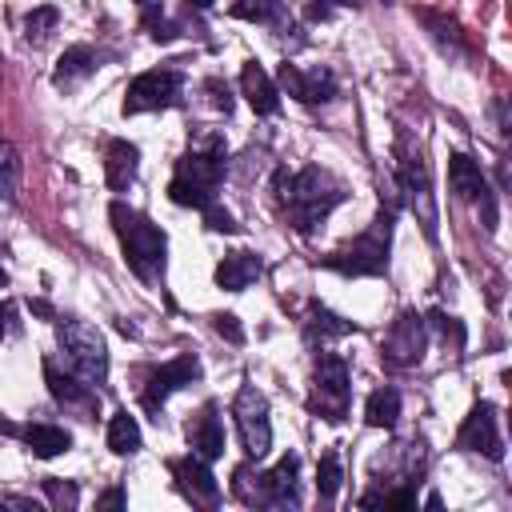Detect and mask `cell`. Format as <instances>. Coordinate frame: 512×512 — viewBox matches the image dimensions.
<instances>
[{
    "instance_id": "cell-1",
    "label": "cell",
    "mask_w": 512,
    "mask_h": 512,
    "mask_svg": "<svg viewBox=\"0 0 512 512\" xmlns=\"http://www.w3.org/2000/svg\"><path fill=\"white\" fill-rule=\"evenodd\" d=\"M224 168H228V144H224V136L212 132V128H200L192 136L188 152L176 160V172H172V184H168L172 204H184V208H208V204H216Z\"/></svg>"
},
{
    "instance_id": "cell-2",
    "label": "cell",
    "mask_w": 512,
    "mask_h": 512,
    "mask_svg": "<svg viewBox=\"0 0 512 512\" xmlns=\"http://www.w3.org/2000/svg\"><path fill=\"white\" fill-rule=\"evenodd\" d=\"M272 188H276V200H280L288 224H292L300 236H312V232L328 220V212L348 196L344 184H340L332 172H324V168H304V172H296V176L280 168L276 180H272Z\"/></svg>"
},
{
    "instance_id": "cell-3",
    "label": "cell",
    "mask_w": 512,
    "mask_h": 512,
    "mask_svg": "<svg viewBox=\"0 0 512 512\" xmlns=\"http://www.w3.org/2000/svg\"><path fill=\"white\" fill-rule=\"evenodd\" d=\"M108 216H112L116 236H120V244H124V260H128V268H132L140 280L156 284V280L164 276V252H168L164 232H160L144 212L128 208L124 200H116Z\"/></svg>"
},
{
    "instance_id": "cell-4",
    "label": "cell",
    "mask_w": 512,
    "mask_h": 512,
    "mask_svg": "<svg viewBox=\"0 0 512 512\" xmlns=\"http://www.w3.org/2000/svg\"><path fill=\"white\" fill-rule=\"evenodd\" d=\"M392 228H396V204L380 208V216L356 236L348 240L340 252L324 256L320 264L344 276H380L388 268V244H392Z\"/></svg>"
},
{
    "instance_id": "cell-5",
    "label": "cell",
    "mask_w": 512,
    "mask_h": 512,
    "mask_svg": "<svg viewBox=\"0 0 512 512\" xmlns=\"http://www.w3.org/2000/svg\"><path fill=\"white\" fill-rule=\"evenodd\" d=\"M60 348L72 364V372L84 380V384H104L108 380V344L104 336L84 324V320H60Z\"/></svg>"
},
{
    "instance_id": "cell-6",
    "label": "cell",
    "mask_w": 512,
    "mask_h": 512,
    "mask_svg": "<svg viewBox=\"0 0 512 512\" xmlns=\"http://www.w3.org/2000/svg\"><path fill=\"white\" fill-rule=\"evenodd\" d=\"M396 184H400V196L404 204L416 212L420 228L428 240H436V204H432V192H428V168H424V156L412 152L400 136V164H396Z\"/></svg>"
},
{
    "instance_id": "cell-7",
    "label": "cell",
    "mask_w": 512,
    "mask_h": 512,
    "mask_svg": "<svg viewBox=\"0 0 512 512\" xmlns=\"http://www.w3.org/2000/svg\"><path fill=\"white\" fill-rule=\"evenodd\" d=\"M236 428H240V444L252 460H264L272 448V420H268V400L256 392V384H240L236 392Z\"/></svg>"
},
{
    "instance_id": "cell-8",
    "label": "cell",
    "mask_w": 512,
    "mask_h": 512,
    "mask_svg": "<svg viewBox=\"0 0 512 512\" xmlns=\"http://www.w3.org/2000/svg\"><path fill=\"white\" fill-rule=\"evenodd\" d=\"M348 396H352V384H348V364L332 352L320 356L316 364V380H312V412H320L324 420H344L348 412Z\"/></svg>"
},
{
    "instance_id": "cell-9",
    "label": "cell",
    "mask_w": 512,
    "mask_h": 512,
    "mask_svg": "<svg viewBox=\"0 0 512 512\" xmlns=\"http://www.w3.org/2000/svg\"><path fill=\"white\" fill-rule=\"evenodd\" d=\"M180 96H184V76L172 68H152L128 84L124 112L136 116V112H152V108H172V104H180Z\"/></svg>"
},
{
    "instance_id": "cell-10",
    "label": "cell",
    "mask_w": 512,
    "mask_h": 512,
    "mask_svg": "<svg viewBox=\"0 0 512 512\" xmlns=\"http://www.w3.org/2000/svg\"><path fill=\"white\" fill-rule=\"evenodd\" d=\"M192 380H200V360H196L192 352H184V356H176V360H168V364L152 368V376H148V384H144V392H140L144 412H152V416L160 420L164 400H168L176 388L192 384Z\"/></svg>"
},
{
    "instance_id": "cell-11",
    "label": "cell",
    "mask_w": 512,
    "mask_h": 512,
    "mask_svg": "<svg viewBox=\"0 0 512 512\" xmlns=\"http://www.w3.org/2000/svg\"><path fill=\"white\" fill-rule=\"evenodd\" d=\"M296 472H300V460L288 452L280 456L276 468L260 472L256 476V492H248V504H268V508H296L300 504V492H296Z\"/></svg>"
},
{
    "instance_id": "cell-12",
    "label": "cell",
    "mask_w": 512,
    "mask_h": 512,
    "mask_svg": "<svg viewBox=\"0 0 512 512\" xmlns=\"http://www.w3.org/2000/svg\"><path fill=\"white\" fill-rule=\"evenodd\" d=\"M424 344H428V336H424V316L400 312V320L392 324V332H388V340H384V360H388L392 368L420 364Z\"/></svg>"
},
{
    "instance_id": "cell-13",
    "label": "cell",
    "mask_w": 512,
    "mask_h": 512,
    "mask_svg": "<svg viewBox=\"0 0 512 512\" xmlns=\"http://www.w3.org/2000/svg\"><path fill=\"white\" fill-rule=\"evenodd\" d=\"M456 444L468 448V452H484L488 460H504V440H500V432H496V408H492L488 400H480V404L468 412V420L460 424Z\"/></svg>"
},
{
    "instance_id": "cell-14",
    "label": "cell",
    "mask_w": 512,
    "mask_h": 512,
    "mask_svg": "<svg viewBox=\"0 0 512 512\" xmlns=\"http://www.w3.org/2000/svg\"><path fill=\"white\" fill-rule=\"evenodd\" d=\"M280 88L288 96H296L300 104H328L336 96V76L320 64L308 72H300L296 64H280Z\"/></svg>"
},
{
    "instance_id": "cell-15",
    "label": "cell",
    "mask_w": 512,
    "mask_h": 512,
    "mask_svg": "<svg viewBox=\"0 0 512 512\" xmlns=\"http://www.w3.org/2000/svg\"><path fill=\"white\" fill-rule=\"evenodd\" d=\"M172 468V476L180 480V492L192 500V504H220V484L212 480V472H208V460H200L196 452L192 456H184V460H172L168 464Z\"/></svg>"
},
{
    "instance_id": "cell-16",
    "label": "cell",
    "mask_w": 512,
    "mask_h": 512,
    "mask_svg": "<svg viewBox=\"0 0 512 512\" xmlns=\"http://www.w3.org/2000/svg\"><path fill=\"white\" fill-rule=\"evenodd\" d=\"M44 380H48V392L60 400V404H68V408H80V412H96V392H92V384H84L76 372L72 376H64L52 360H44Z\"/></svg>"
},
{
    "instance_id": "cell-17",
    "label": "cell",
    "mask_w": 512,
    "mask_h": 512,
    "mask_svg": "<svg viewBox=\"0 0 512 512\" xmlns=\"http://www.w3.org/2000/svg\"><path fill=\"white\" fill-rule=\"evenodd\" d=\"M260 272H264V260L256 252H228L216 264V284L228 292H244L252 280H260Z\"/></svg>"
},
{
    "instance_id": "cell-18",
    "label": "cell",
    "mask_w": 512,
    "mask_h": 512,
    "mask_svg": "<svg viewBox=\"0 0 512 512\" xmlns=\"http://www.w3.org/2000/svg\"><path fill=\"white\" fill-rule=\"evenodd\" d=\"M188 440H192V452L200 460H216L224 456V424L216 416V404H204V412L196 416V424L188 428Z\"/></svg>"
},
{
    "instance_id": "cell-19",
    "label": "cell",
    "mask_w": 512,
    "mask_h": 512,
    "mask_svg": "<svg viewBox=\"0 0 512 512\" xmlns=\"http://www.w3.org/2000/svg\"><path fill=\"white\" fill-rule=\"evenodd\" d=\"M240 88H244L248 104L256 108V116H272V112L280 108V92H276V84L268 80V72H264L256 60L244 64V72H240Z\"/></svg>"
},
{
    "instance_id": "cell-20",
    "label": "cell",
    "mask_w": 512,
    "mask_h": 512,
    "mask_svg": "<svg viewBox=\"0 0 512 512\" xmlns=\"http://www.w3.org/2000/svg\"><path fill=\"white\" fill-rule=\"evenodd\" d=\"M136 160H140L136 144H128V140H108V148H104V180H108L112 192H124V188L132 184Z\"/></svg>"
},
{
    "instance_id": "cell-21",
    "label": "cell",
    "mask_w": 512,
    "mask_h": 512,
    "mask_svg": "<svg viewBox=\"0 0 512 512\" xmlns=\"http://www.w3.org/2000/svg\"><path fill=\"white\" fill-rule=\"evenodd\" d=\"M448 184H452V192H456L460 200H480V196L492 192L488 180H484V172H480V164H476L472 156H464V152H456V156L448 160Z\"/></svg>"
},
{
    "instance_id": "cell-22",
    "label": "cell",
    "mask_w": 512,
    "mask_h": 512,
    "mask_svg": "<svg viewBox=\"0 0 512 512\" xmlns=\"http://www.w3.org/2000/svg\"><path fill=\"white\" fill-rule=\"evenodd\" d=\"M96 72V52L88 44H72L60 60H56V72H52V84L56 88H76L80 80H88Z\"/></svg>"
},
{
    "instance_id": "cell-23",
    "label": "cell",
    "mask_w": 512,
    "mask_h": 512,
    "mask_svg": "<svg viewBox=\"0 0 512 512\" xmlns=\"http://www.w3.org/2000/svg\"><path fill=\"white\" fill-rule=\"evenodd\" d=\"M20 436H24V444L32 448V456H40V460H52V456H60V452L72 448V436H68L64 428L48 424V420H36V424L20 428Z\"/></svg>"
},
{
    "instance_id": "cell-24",
    "label": "cell",
    "mask_w": 512,
    "mask_h": 512,
    "mask_svg": "<svg viewBox=\"0 0 512 512\" xmlns=\"http://www.w3.org/2000/svg\"><path fill=\"white\" fill-rule=\"evenodd\" d=\"M356 324L352 320H340L336 312H328V308H320V304H312V312H308V320H304V336H308V344H328V340H336V336H348Z\"/></svg>"
},
{
    "instance_id": "cell-25",
    "label": "cell",
    "mask_w": 512,
    "mask_h": 512,
    "mask_svg": "<svg viewBox=\"0 0 512 512\" xmlns=\"http://www.w3.org/2000/svg\"><path fill=\"white\" fill-rule=\"evenodd\" d=\"M108 448L116 456H132L140 448V424H136V416H128V408H120L108 420Z\"/></svg>"
},
{
    "instance_id": "cell-26",
    "label": "cell",
    "mask_w": 512,
    "mask_h": 512,
    "mask_svg": "<svg viewBox=\"0 0 512 512\" xmlns=\"http://www.w3.org/2000/svg\"><path fill=\"white\" fill-rule=\"evenodd\" d=\"M396 416H400V392L396 388H376L368 396V404H364V420L372 428H392Z\"/></svg>"
},
{
    "instance_id": "cell-27",
    "label": "cell",
    "mask_w": 512,
    "mask_h": 512,
    "mask_svg": "<svg viewBox=\"0 0 512 512\" xmlns=\"http://www.w3.org/2000/svg\"><path fill=\"white\" fill-rule=\"evenodd\" d=\"M340 480H344L340 456H336V448H328V452L320 456V464H316V492H320V500H336Z\"/></svg>"
},
{
    "instance_id": "cell-28",
    "label": "cell",
    "mask_w": 512,
    "mask_h": 512,
    "mask_svg": "<svg viewBox=\"0 0 512 512\" xmlns=\"http://www.w3.org/2000/svg\"><path fill=\"white\" fill-rule=\"evenodd\" d=\"M16 184H20V156H16V148L4 140L0 144V200H16Z\"/></svg>"
},
{
    "instance_id": "cell-29",
    "label": "cell",
    "mask_w": 512,
    "mask_h": 512,
    "mask_svg": "<svg viewBox=\"0 0 512 512\" xmlns=\"http://www.w3.org/2000/svg\"><path fill=\"white\" fill-rule=\"evenodd\" d=\"M56 20H60V12H56L52 4H44V8H32V12L24 16V36L40 44V40H48V32L56 28Z\"/></svg>"
},
{
    "instance_id": "cell-30",
    "label": "cell",
    "mask_w": 512,
    "mask_h": 512,
    "mask_svg": "<svg viewBox=\"0 0 512 512\" xmlns=\"http://www.w3.org/2000/svg\"><path fill=\"white\" fill-rule=\"evenodd\" d=\"M280 4L284 0H232V16L252 20V24H268L280 12Z\"/></svg>"
},
{
    "instance_id": "cell-31",
    "label": "cell",
    "mask_w": 512,
    "mask_h": 512,
    "mask_svg": "<svg viewBox=\"0 0 512 512\" xmlns=\"http://www.w3.org/2000/svg\"><path fill=\"white\" fill-rule=\"evenodd\" d=\"M428 320L440 328V336L452 344V352H460V348H464V324H460L456 316H444V312L436 308V312H428Z\"/></svg>"
},
{
    "instance_id": "cell-32",
    "label": "cell",
    "mask_w": 512,
    "mask_h": 512,
    "mask_svg": "<svg viewBox=\"0 0 512 512\" xmlns=\"http://www.w3.org/2000/svg\"><path fill=\"white\" fill-rule=\"evenodd\" d=\"M44 492H48V500H52L56 508H76V500H80V496H76V488H72V484H64V480H56V476H48V480H44Z\"/></svg>"
},
{
    "instance_id": "cell-33",
    "label": "cell",
    "mask_w": 512,
    "mask_h": 512,
    "mask_svg": "<svg viewBox=\"0 0 512 512\" xmlns=\"http://www.w3.org/2000/svg\"><path fill=\"white\" fill-rule=\"evenodd\" d=\"M352 4H360V0H300V12L308 20H328L332 8H352Z\"/></svg>"
},
{
    "instance_id": "cell-34",
    "label": "cell",
    "mask_w": 512,
    "mask_h": 512,
    "mask_svg": "<svg viewBox=\"0 0 512 512\" xmlns=\"http://www.w3.org/2000/svg\"><path fill=\"white\" fill-rule=\"evenodd\" d=\"M200 212H204V220H208L212 232H236V228H240L236 216H232L228 208H220V204H208V208H200Z\"/></svg>"
},
{
    "instance_id": "cell-35",
    "label": "cell",
    "mask_w": 512,
    "mask_h": 512,
    "mask_svg": "<svg viewBox=\"0 0 512 512\" xmlns=\"http://www.w3.org/2000/svg\"><path fill=\"white\" fill-rule=\"evenodd\" d=\"M216 332H220V336H228L232 344H240V340H244V328L236 324V316H232V312H220V316H216Z\"/></svg>"
},
{
    "instance_id": "cell-36",
    "label": "cell",
    "mask_w": 512,
    "mask_h": 512,
    "mask_svg": "<svg viewBox=\"0 0 512 512\" xmlns=\"http://www.w3.org/2000/svg\"><path fill=\"white\" fill-rule=\"evenodd\" d=\"M204 88H208V92H212V104H216V108H220V112H224V116H228V112H232V96H228V88H224V84H220V80H208V84H204Z\"/></svg>"
},
{
    "instance_id": "cell-37",
    "label": "cell",
    "mask_w": 512,
    "mask_h": 512,
    "mask_svg": "<svg viewBox=\"0 0 512 512\" xmlns=\"http://www.w3.org/2000/svg\"><path fill=\"white\" fill-rule=\"evenodd\" d=\"M100 504H104V508H120V504H124V492H120V488H112V492H108Z\"/></svg>"
},
{
    "instance_id": "cell-38",
    "label": "cell",
    "mask_w": 512,
    "mask_h": 512,
    "mask_svg": "<svg viewBox=\"0 0 512 512\" xmlns=\"http://www.w3.org/2000/svg\"><path fill=\"white\" fill-rule=\"evenodd\" d=\"M28 308H32V312H40V316H52V308H48L44 300H28Z\"/></svg>"
},
{
    "instance_id": "cell-39",
    "label": "cell",
    "mask_w": 512,
    "mask_h": 512,
    "mask_svg": "<svg viewBox=\"0 0 512 512\" xmlns=\"http://www.w3.org/2000/svg\"><path fill=\"white\" fill-rule=\"evenodd\" d=\"M0 432H4V436H20V428H16L12 420H4V416H0Z\"/></svg>"
},
{
    "instance_id": "cell-40",
    "label": "cell",
    "mask_w": 512,
    "mask_h": 512,
    "mask_svg": "<svg viewBox=\"0 0 512 512\" xmlns=\"http://www.w3.org/2000/svg\"><path fill=\"white\" fill-rule=\"evenodd\" d=\"M188 4H192V8H212L216 0H188Z\"/></svg>"
},
{
    "instance_id": "cell-41",
    "label": "cell",
    "mask_w": 512,
    "mask_h": 512,
    "mask_svg": "<svg viewBox=\"0 0 512 512\" xmlns=\"http://www.w3.org/2000/svg\"><path fill=\"white\" fill-rule=\"evenodd\" d=\"M140 8H160V0H136Z\"/></svg>"
},
{
    "instance_id": "cell-42",
    "label": "cell",
    "mask_w": 512,
    "mask_h": 512,
    "mask_svg": "<svg viewBox=\"0 0 512 512\" xmlns=\"http://www.w3.org/2000/svg\"><path fill=\"white\" fill-rule=\"evenodd\" d=\"M4 320H8V308L0 304V336H4Z\"/></svg>"
},
{
    "instance_id": "cell-43",
    "label": "cell",
    "mask_w": 512,
    "mask_h": 512,
    "mask_svg": "<svg viewBox=\"0 0 512 512\" xmlns=\"http://www.w3.org/2000/svg\"><path fill=\"white\" fill-rule=\"evenodd\" d=\"M4 280H8V276H4V268H0V284H4Z\"/></svg>"
}]
</instances>
